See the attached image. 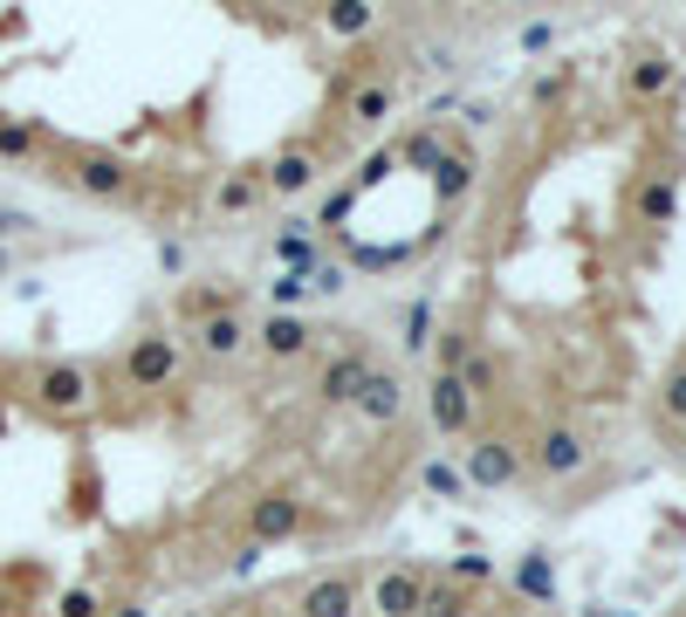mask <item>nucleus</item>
Returning <instances> with one entry per match:
<instances>
[{"mask_svg":"<svg viewBox=\"0 0 686 617\" xmlns=\"http://www.w3.org/2000/svg\"><path fill=\"white\" fill-rule=\"evenodd\" d=\"M302 288H309V296H344V288H350V275H344L337 261H316V268L302 275Z\"/></svg>","mask_w":686,"mask_h":617,"instance_id":"cd10ccee","label":"nucleus"},{"mask_svg":"<svg viewBox=\"0 0 686 617\" xmlns=\"http://www.w3.org/2000/svg\"><path fill=\"white\" fill-rule=\"evenodd\" d=\"M433 344V302H412L406 309V350H426Z\"/></svg>","mask_w":686,"mask_h":617,"instance_id":"c756f323","label":"nucleus"},{"mask_svg":"<svg viewBox=\"0 0 686 617\" xmlns=\"http://www.w3.org/2000/svg\"><path fill=\"white\" fill-rule=\"evenodd\" d=\"M659 426H673V432H686V357L659 378Z\"/></svg>","mask_w":686,"mask_h":617,"instance_id":"aec40b11","label":"nucleus"},{"mask_svg":"<svg viewBox=\"0 0 686 617\" xmlns=\"http://www.w3.org/2000/svg\"><path fill=\"white\" fill-rule=\"evenodd\" d=\"M14 268V255H8V240H0V275H8Z\"/></svg>","mask_w":686,"mask_h":617,"instance_id":"f704fd0d","label":"nucleus"},{"mask_svg":"<svg viewBox=\"0 0 686 617\" xmlns=\"http://www.w3.org/2000/svg\"><path fill=\"white\" fill-rule=\"evenodd\" d=\"M261 172H220V192H213V213L220 220H248L255 206H261Z\"/></svg>","mask_w":686,"mask_h":617,"instance_id":"a211bd4d","label":"nucleus"},{"mask_svg":"<svg viewBox=\"0 0 686 617\" xmlns=\"http://www.w3.org/2000/svg\"><path fill=\"white\" fill-rule=\"evenodd\" d=\"M322 21H330V34H365V28H371V8H365V0H337Z\"/></svg>","mask_w":686,"mask_h":617,"instance_id":"393cba45","label":"nucleus"},{"mask_svg":"<svg viewBox=\"0 0 686 617\" xmlns=\"http://www.w3.org/2000/svg\"><path fill=\"white\" fill-rule=\"evenodd\" d=\"M508 617H521V610H508Z\"/></svg>","mask_w":686,"mask_h":617,"instance_id":"58836bf2","label":"nucleus"},{"mask_svg":"<svg viewBox=\"0 0 686 617\" xmlns=\"http://www.w3.org/2000/svg\"><path fill=\"white\" fill-rule=\"evenodd\" d=\"M365 370H371V357H365V344L350 337V344H344L330 364H322L316 398H322V405H350V398H357V385H365Z\"/></svg>","mask_w":686,"mask_h":617,"instance_id":"2eb2a0df","label":"nucleus"},{"mask_svg":"<svg viewBox=\"0 0 686 617\" xmlns=\"http://www.w3.org/2000/svg\"><path fill=\"white\" fill-rule=\"evenodd\" d=\"M419 617H474V597L460 584H433L426 576V597H419Z\"/></svg>","mask_w":686,"mask_h":617,"instance_id":"412c9836","label":"nucleus"},{"mask_svg":"<svg viewBox=\"0 0 686 617\" xmlns=\"http://www.w3.org/2000/svg\"><path fill=\"white\" fill-rule=\"evenodd\" d=\"M28 398H34V411L42 419H90L97 411V378L83 364H69V357H49V364H34L28 370Z\"/></svg>","mask_w":686,"mask_h":617,"instance_id":"f257e3e1","label":"nucleus"},{"mask_svg":"<svg viewBox=\"0 0 686 617\" xmlns=\"http://www.w3.org/2000/svg\"><path fill=\"white\" fill-rule=\"evenodd\" d=\"M350 411L365 426H398L406 419V378H398V370H365V385H357V398H350Z\"/></svg>","mask_w":686,"mask_h":617,"instance_id":"39448f33","label":"nucleus"},{"mask_svg":"<svg viewBox=\"0 0 686 617\" xmlns=\"http://www.w3.org/2000/svg\"><path fill=\"white\" fill-rule=\"evenodd\" d=\"M34 151H42V131H34V123H21V117H0V158H8V165H28Z\"/></svg>","mask_w":686,"mask_h":617,"instance_id":"5701e85b","label":"nucleus"},{"mask_svg":"<svg viewBox=\"0 0 686 617\" xmlns=\"http://www.w3.org/2000/svg\"><path fill=\"white\" fill-rule=\"evenodd\" d=\"M426 419L447 432V439H460V432L474 426V398L460 391V378H439V370H433V385H426Z\"/></svg>","mask_w":686,"mask_h":617,"instance_id":"dca6fc26","label":"nucleus"},{"mask_svg":"<svg viewBox=\"0 0 686 617\" xmlns=\"http://www.w3.org/2000/svg\"><path fill=\"white\" fill-rule=\"evenodd\" d=\"M515 590L536 597V604H549V597H556V563H549L543 549H529V556L515 563Z\"/></svg>","mask_w":686,"mask_h":617,"instance_id":"6ab92c4d","label":"nucleus"},{"mask_svg":"<svg viewBox=\"0 0 686 617\" xmlns=\"http://www.w3.org/2000/svg\"><path fill=\"white\" fill-rule=\"evenodd\" d=\"M179 370H186V344H179V337H166V329H145V337H131L125 378H131L138 391H166Z\"/></svg>","mask_w":686,"mask_h":617,"instance_id":"f03ea898","label":"nucleus"},{"mask_svg":"<svg viewBox=\"0 0 686 617\" xmlns=\"http://www.w3.org/2000/svg\"><path fill=\"white\" fill-rule=\"evenodd\" d=\"M158 268L179 275V268H186V247H179V240H158Z\"/></svg>","mask_w":686,"mask_h":617,"instance_id":"72a5a7b5","label":"nucleus"},{"mask_svg":"<svg viewBox=\"0 0 686 617\" xmlns=\"http://www.w3.org/2000/svg\"><path fill=\"white\" fill-rule=\"evenodd\" d=\"M296 617H357V576L350 569L309 576L302 597H296Z\"/></svg>","mask_w":686,"mask_h":617,"instance_id":"ddd939ff","label":"nucleus"},{"mask_svg":"<svg viewBox=\"0 0 686 617\" xmlns=\"http://www.w3.org/2000/svg\"><path fill=\"white\" fill-rule=\"evenodd\" d=\"M391 110H398V82H391V76H365V82L344 97V117L357 123V131H378Z\"/></svg>","mask_w":686,"mask_h":617,"instance_id":"f3484780","label":"nucleus"},{"mask_svg":"<svg viewBox=\"0 0 686 617\" xmlns=\"http://www.w3.org/2000/svg\"><path fill=\"white\" fill-rule=\"evenodd\" d=\"M0 617H14V597H8V590H0Z\"/></svg>","mask_w":686,"mask_h":617,"instance_id":"c9c22d12","label":"nucleus"},{"mask_svg":"<svg viewBox=\"0 0 686 617\" xmlns=\"http://www.w3.org/2000/svg\"><path fill=\"white\" fill-rule=\"evenodd\" d=\"M248 344H255L268 364H296V357H309L316 329H309L302 316H281V309H268V322H261V329H248Z\"/></svg>","mask_w":686,"mask_h":617,"instance_id":"1a4fd4ad","label":"nucleus"},{"mask_svg":"<svg viewBox=\"0 0 686 617\" xmlns=\"http://www.w3.org/2000/svg\"><path fill=\"white\" fill-rule=\"evenodd\" d=\"M590 467V439L577 432V426H549L543 439H536V474L543 480H577Z\"/></svg>","mask_w":686,"mask_h":617,"instance_id":"423d86ee","label":"nucleus"},{"mask_svg":"<svg viewBox=\"0 0 686 617\" xmlns=\"http://www.w3.org/2000/svg\"><path fill=\"white\" fill-rule=\"evenodd\" d=\"M419 487H426V494H439V501H460V494H467L460 467H447V460H426V467H419Z\"/></svg>","mask_w":686,"mask_h":617,"instance_id":"b1692460","label":"nucleus"},{"mask_svg":"<svg viewBox=\"0 0 686 617\" xmlns=\"http://www.w3.org/2000/svg\"><path fill=\"white\" fill-rule=\"evenodd\" d=\"M268 296H275V309H281V316H289V302H302L309 288H302V275H275V281H268Z\"/></svg>","mask_w":686,"mask_h":617,"instance_id":"7c9ffc66","label":"nucleus"},{"mask_svg":"<svg viewBox=\"0 0 686 617\" xmlns=\"http://www.w3.org/2000/svg\"><path fill=\"white\" fill-rule=\"evenodd\" d=\"M460 480H467V487H515V480H521V446H515L508 432H480V439L467 446Z\"/></svg>","mask_w":686,"mask_h":617,"instance_id":"7ed1b4c3","label":"nucleus"},{"mask_svg":"<svg viewBox=\"0 0 686 617\" xmlns=\"http://www.w3.org/2000/svg\"><path fill=\"white\" fill-rule=\"evenodd\" d=\"M117 617H145V610H131V604H125V610H117Z\"/></svg>","mask_w":686,"mask_h":617,"instance_id":"e433bc0d","label":"nucleus"},{"mask_svg":"<svg viewBox=\"0 0 686 617\" xmlns=\"http://www.w3.org/2000/svg\"><path fill=\"white\" fill-rule=\"evenodd\" d=\"M673 82H679V62L666 56V49H638L632 62H625V103H659V97H673Z\"/></svg>","mask_w":686,"mask_h":617,"instance_id":"0eeeda50","label":"nucleus"},{"mask_svg":"<svg viewBox=\"0 0 686 617\" xmlns=\"http://www.w3.org/2000/svg\"><path fill=\"white\" fill-rule=\"evenodd\" d=\"M56 617H103V597H97L90 584H76V590L56 597Z\"/></svg>","mask_w":686,"mask_h":617,"instance_id":"bb28decb","label":"nucleus"},{"mask_svg":"<svg viewBox=\"0 0 686 617\" xmlns=\"http://www.w3.org/2000/svg\"><path fill=\"white\" fill-rule=\"evenodd\" d=\"M0 385H8V364H0Z\"/></svg>","mask_w":686,"mask_h":617,"instance_id":"4c0bfd02","label":"nucleus"},{"mask_svg":"<svg viewBox=\"0 0 686 617\" xmlns=\"http://www.w3.org/2000/svg\"><path fill=\"white\" fill-rule=\"evenodd\" d=\"M454 576H460V584H488V576H495V563H480V556H460V563H454Z\"/></svg>","mask_w":686,"mask_h":617,"instance_id":"473e14b6","label":"nucleus"},{"mask_svg":"<svg viewBox=\"0 0 686 617\" xmlns=\"http://www.w3.org/2000/svg\"><path fill=\"white\" fill-rule=\"evenodd\" d=\"M467 357H474V337H467V329H439V337H433V370H439V378H460Z\"/></svg>","mask_w":686,"mask_h":617,"instance_id":"4be33fe9","label":"nucleus"},{"mask_svg":"<svg viewBox=\"0 0 686 617\" xmlns=\"http://www.w3.org/2000/svg\"><path fill=\"white\" fill-rule=\"evenodd\" d=\"M391 172H398V151L385 145V151H371V158H365V172L350 179V192H371V186H378V179H391Z\"/></svg>","mask_w":686,"mask_h":617,"instance_id":"c85d7f7f","label":"nucleus"},{"mask_svg":"<svg viewBox=\"0 0 686 617\" xmlns=\"http://www.w3.org/2000/svg\"><path fill=\"white\" fill-rule=\"evenodd\" d=\"M549 41H556V28H549V21H529V28H521V49H529V56H543Z\"/></svg>","mask_w":686,"mask_h":617,"instance_id":"2f4dec72","label":"nucleus"},{"mask_svg":"<svg viewBox=\"0 0 686 617\" xmlns=\"http://www.w3.org/2000/svg\"><path fill=\"white\" fill-rule=\"evenodd\" d=\"M69 186L83 192V199H131V192H138L131 165L110 158V151H76V158H69Z\"/></svg>","mask_w":686,"mask_h":617,"instance_id":"20e7f679","label":"nucleus"},{"mask_svg":"<svg viewBox=\"0 0 686 617\" xmlns=\"http://www.w3.org/2000/svg\"><path fill=\"white\" fill-rule=\"evenodd\" d=\"M296 528H302V501H296L289 487H275V494H261L255 515H248V543L268 549V543H289Z\"/></svg>","mask_w":686,"mask_h":617,"instance_id":"f8f14e48","label":"nucleus"},{"mask_svg":"<svg viewBox=\"0 0 686 617\" xmlns=\"http://www.w3.org/2000/svg\"><path fill=\"white\" fill-rule=\"evenodd\" d=\"M398 158H406V165H426V172H433V165L447 158V138H439V131H419V138H406V151H398Z\"/></svg>","mask_w":686,"mask_h":617,"instance_id":"a878e982","label":"nucleus"},{"mask_svg":"<svg viewBox=\"0 0 686 617\" xmlns=\"http://www.w3.org/2000/svg\"><path fill=\"white\" fill-rule=\"evenodd\" d=\"M316 179H322V151L289 145V151H275V165L261 172V192H275V199H302Z\"/></svg>","mask_w":686,"mask_h":617,"instance_id":"9b49d317","label":"nucleus"},{"mask_svg":"<svg viewBox=\"0 0 686 617\" xmlns=\"http://www.w3.org/2000/svg\"><path fill=\"white\" fill-rule=\"evenodd\" d=\"M192 350L207 364H233L240 350H248V322H240V309H213L192 322Z\"/></svg>","mask_w":686,"mask_h":617,"instance_id":"4468645a","label":"nucleus"},{"mask_svg":"<svg viewBox=\"0 0 686 617\" xmlns=\"http://www.w3.org/2000/svg\"><path fill=\"white\" fill-rule=\"evenodd\" d=\"M632 227H673L679 220V172H645L632 186Z\"/></svg>","mask_w":686,"mask_h":617,"instance_id":"9d476101","label":"nucleus"},{"mask_svg":"<svg viewBox=\"0 0 686 617\" xmlns=\"http://www.w3.org/2000/svg\"><path fill=\"white\" fill-rule=\"evenodd\" d=\"M419 597H426V569L391 563L371 584V617H419Z\"/></svg>","mask_w":686,"mask_h":617,"instance_id":"6e6552de","label":"nucleus"}]
</instances>
